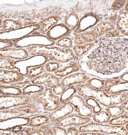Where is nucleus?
<instances>
[{
  "instance_id": "12",
  "label": "nucleus",
  "mask_w": 128,
  "mask_h": 135,
  "mask_svg": "<svg viewBox=\"0 0 128 135\" xmlns=\"http://www.w3.org/2000/svg\"><path fill=\"white\" fill-rule=\"evenodd\" d=\"M29 54L23 48L10 47L1 49V57L9 58L16 60H22L27 58Z\"/></svg>"
},
{
  "instance_id": "49",
  "label": "nucleus",
  "mask_w": 128,
  "mask_h": 135,
  "mask_svg": "<svg viewBox=\"0 0 128 135\" xmlns=\"http://www.w3.org/2000/svg\"><path fill=\"white\" fill-rule=\"evenodd\" d=\"M120 19H121V18H118V19H119V20H120Z\"/></svg>"
},
{
  "instance_id": "44",
  "label": "nucleus",
  "mask_w": 128,
  "mask_h": 135,
  "mask_svg": "<svg viewBox=\"0 0 128 135\" xmlns=\"http://www.w3.org/2000/svg\"><path fill=\"white\" fill-rule=\"evenodd\" d=\"M121 107L128 110V99L126 100L121 104Z\"/></svg>"
},
{
  "instance_id": "37",
  "label": "nucleus",
  "mask_w": 128,
  "mask_h": 135,
  "mask_svg": "<svg viewBox=\"0 0 128 135\" xmlns=\"http://www.w3.org/2000/svg\"><path fill=\"white\" fill-rule=\"evenodd\" d=\"M33 129L32 128L24 127L20 130L18 131H11L12 134L17 135H29L30 133Z\"/></svg>"
},
{
  "instance_id": "5",
  "label": "nucleus",
  "mask_w": 128,
  "mask_h": 135,
  "mask_svg": "<svg viewBox=\"0 0 128 135\" xmlns=\"http://www.w3.org/2000/svg\"><path fill=\"white\" fill-rule=\"evenodd\" d=\"M33 101L31 94L19 95H1V110H6L13 107L32 103Z\"/></svg>"
},
{
  "instance_id": "10",
  "label": "nucleus",
  "mask_w": 128,
  "mask_h": 135,
  "mask_svg": "<svg viewBox=\"0 0 128 135\" xmlns=\"http://www.w3.org/2000/svg\"><path fill=\"white\" fill-rule=\"evenodd\" d=\"M0 76L1 83L5 84H10L22 81L25 78V76L21 74L18 71L15 70L1 69Z\"/></svg>"
},
{
  "instance_id": "28",
  "label": "nucleus",
  "mask_w": 128,
  "mask_h": 135,
  "mask_svg": "<svg viewBox=\"0 0 128 135\" xmlns=\"http://www.w3.org/2000/svg\"><path fill=\"white\" fill-rule=\"evenodd\" d=\"M16 60L9 58L1 57V69L14 70L16 69L14 65Z\"/></svg>"
},
{
  "instance_id": "1",
  "label": "nucleus",
  "mask_w": 128,
  "mask_h": 135,
  "mask_svg": "<svg viewBox=\"0 0 128 135\" xmlns=\"http://www.w3.org/2000/svg\"><path fill=\"white\" fill-rule=\"evenodd\" d=\"M74 86L77 95L84 98H93L106 107L121 104L124 102L121 94L109 95L104 90L96 89L87 84H76Z\"/></svg>"
},
{
  "instance_id": "14",
  "label": "nucleus",
  "mask_w": 128,
  "mask_h": 135,
  "mask_svg": "<svg viewBox=\"0 0 128 135\" xmlns=\"http://www.w3.org/2000/svg\"><path fill=\"white\" fill-rule=\"evenodd\" d=\"M71 31L65 24L56 25L47 33L49 39L53 41L59 40L69 34Z\"/></svg>"
},
{
  "instance_id": "39",
  "label": "nucleus",
  "mask_w": 128,
  "mask_h": 135,
  "mask_svg": "<svg viewBox=\"0 0 128 135\" xmlns=\"http://www.w3.org/2000/svg\"><path fill=\"white\" fill-rule=\"evenodd\" d=\"M54 135H67V131L62 127L55 126L52 127Z\"/></svg>"
},
{
  "instance_id": "11",
  "label": "nucleus",
  "mask_w": 128,
  "mask_h": 135,
  "mask_svg": "<svg viewBox=\"0 0 128 135\" xmlns=\"http://www.w3.org/2000/svg\"><path fill=\"white\" fill-rule=\"evenodd\" d=\"M100 25L91 30L76 35L75 37L74 43L76 45H82L87 43H92L100 35L99 32Z\"/></svg>"
},
{
  "instance_id": "25",
  "label": "nucleus",
  "mask_w": 128,
  "mask_h": 135,
  "mask_svg": "<svg viewBox=\"0 0 128 135\" xmlns=\"http://www.w3.org/2000/svg\"><path fill=\"white\" fill-rule=\"evenodd\" d=\"M25 112L16 110H1V120H3L11 118L24 116L27 114Z\"/></svg>"
},
{
  "instance_id": "50",
  "label": "nucleus",
  "mask_w": 128,
  "mask_h": 135,
  "mask_svg": "<svg viewBox=\"0 0 128 135\" xmlns=\"http://www.w3.org/2000/svg\"><path fill=\"white\" fill-rule=\"evenodd\" d=\"M113 28H114V26H113Z\"/></svg>"
},
{
  "instance_id": "6",
  "label": "nucleus",
  "mask_w": 128,
  "mask_h": 135,
  "mask_svg": "<svg viewBox=\"0 0 128 135\" xmlns=\"http://www.w3.org/2000/svg\"><path fill=\"white\" fill-rule=\"evenodd\" d=\"M67 102L73 105L74 111L80 116L89 117L93 113L92 109L86 104L84 98L82 96L74 94Z\"/></svg>"
},
{
  "instance_id": "8",
  "label": "nucleus",
  "mask_w": 128,
  "mask_h": 135,
  "mask_svg": "<svg viewBox=\"0 0 128 135\" xmlns=\"http://www.w3.org/2000/svg\"><path fill=\"white\" fill-rule=\"evenodd\" d=\"M60 78L53 74L45 72L31 80L32 84L46 85V88H53L60 84Z\"/></svg>"
},
{
  "instance_id": "36",
  "label": "nucleus",
  "mask_w": 128,
  "mask_h": 135,
  "mask_svg": "<svg viewBox=\"0 0 128 135\" xmlns=\"http://www.w3.org/2000/svg\"><path fill=\"white\" fill-rule=\"evenodd\" d=\"M41 135H54L52 128L48 123L42 124L38 127Z\"/></svg>"
},
{
  "instance_id": "34",
  "label": "nucleus",
  "mask_w": 128,
  "mask_h": 135,
  "mask_svg": "<svg viewBox=\"0 0 128 135\" xmlns=\"http://www.w3.org/2000/svg\"><path fill=\"white\" fill-rule=\"evenodd\" d=\"M44 65L45 70L48 73L54 72L61 66L60 63L55 61L47 62Z\"/></svg>"
},
{
  "instance_id": "3",
  "label": "nucleus",
  "mask_w": 128,
  "mask_h": 135,
  "mask_svg": "<svg viewBox=\"0 0 128 135\" xmlns=\"http://www.w3.org/2000/svg\"><path fill=\"white\" fill-rule=\"evenodd\" d=\"M79 131L80 133L93 132L107 134L128 135V132L124 126L104 125L96 122H91L80 126Z\"/></svg>"
},
{
  "instance_id": "23",
  "label": "nucleus",
  "mask_w": 128,
  "mask_h": 135,
  "mask_svg": "<svg viewBox=\"0 0 128 135\" xmlns=\"http://www.w3.org/2000/svg\"><path fill=\"white\" fill-rule=\"evenodd\" d=\"M22 26V23L19 21L6 20H4L1 25V31L12 30L20 28Z\"/></svg>"
},
{
  "instance_id": "35",
  "label": "nucleus",
  "mask_w": 128,
  "mask_h": 135,
  "mask_svg": "<svg viewBox=\"0 0 128 135\" xmlns=\"http://www.w3.org/2000/svg\"><path fill=\"white\" fill-rule=\"evenodd\" d=\"M72 44L73 42L71 38L67 37H64L58 40L56 45L59 47L69 49L71 47Z\"/></svg>"
},
{
  "instance_id": "43",
  "label": "nucleus",
  "mask_w": 128,
  "mask_h": 135,
  "mask_svg": "<svg viewBox=\"0 0 128 135\" xmlns=\"http://www.w3.org/2000/svg\"><path fill=\"white\" fill-rule=\"evenodd\" d=\"M79 134L81 135H103L105 134L99 132H87L80 133Z\"/></svg>"
},
{
  "instance_id": "47",
  "label": "nucleus",
  "mask_w": 128,
  "mask_h": 135,
  "mask_svg": "<svg viewBox=\"0 0 128 135\" xmlns=\"http://www.w3.org/2000/svg\"><path fill=\"white\" fill-rule=\"evenodd\" d=\"M119 1H117V2H119Z\"/></svg>"
},
{
  "instance_id": "20",
  "label": "nucleus",
  "mask_w": 128,
  "mask_h": 135,
  "mask_svg": "<svg viewBox=\"0 0 128 135\" xmlns=\"http://www.w3.org/2000/svg\"><path fill=\"white\" fill-rule=\"evenodd\" d=\"M50 121L49 117L45 115H38L32 117L30 119L28 126L35 129L42 124L49 123Z\"/></svg>"
},
{
  "instance_id": "26",
  "label": "nucleus",
  "mask_w": 128,
  "mask_h": 135,
  "mask_svg": "<svg viewBox=\"0 0 128 135\" xmlns=\"http://www.w3.org/2000/svg\"><path fill=\"white\" fill-rule=\"evenodd\" d=\"M45 86L35 84H30L23 89V95H27L43 91L46 89Z\"/></svg>"
},
{
  "instance_id": "41",
  "label": "nucleus",
  "mask_w": 128,
  "mask_h": 135,
  "mask_svg": "<svg viewBox=\"0 0 128 135\" xmlns=\"http://www.w3.org/2000/svg\"><path fill=\"white\" fill-rule=\"evenodd\" d=\"M31 82L30 80H27L11 84H10V85L20 88H23L28 84H30Z\"/></svg>"
},
{
  "instance_id": "32",
  "label": "nucleus",
  "mask_w": 128,
  "mask_h": 135,
  "mask_svg": "<svg viewBox=\"0 0 128 135\" xmlns=\"http://www.w3.org/2000/svg\"><path fill=\"white\" fill-rule=\"evenodd\" d=\"M68 88L62 95L60 98V101L61 104L63 105L66 103L67 101L72 95L76 92L74 86Z\"/></svg>"
},
{
  "instance_id": "7",
  "label": "nucleus",
  "mask_w": 128,
  "mask_h": 135,
  "mask_svg": "<svg viewBox=\"0 0 128 135\" xmlns=\"http://www.w3.org/2000/svg\"><path fill=\"white\" fill-rule=\"evenodd\" d=\"M92 120L89 117H83L72 114L53 122L55 126L65 127L70 125L79 126L87 124Z\"/></svg>"
},
{
  "instance_id": "21",
  "label": "nucleus",
  "mask_w": 128,
  "mask_h": 135,
  "mask_svg": "<svg viewBox=\"0 0 128 135\" xmlns=\"http://www.w3.org/2000/svg\"><path fill=\"white\" fill-rule=\"evenodd\" d=\"M1 94L4 95H23V91L20 88L11 85L1 84Z\"/></svg>"
},
{
  "instance_id": "31",
  "label": "nucleus",
  "mask_w": 128,
  "mask_h": 135,
  "mask_svg": "<svg viewBox=\"0 0 128 135\" xmlns=\"http://www.w3.org/2000/svg\"><path fill=\"white\" fill-rule=\"evenodd\" d=\"M84 99L86 104L92 109L93 113L96 114L101 111L102 108L99 103L95 99L91 98Z\"/></svg>"
},
{
  "instance_id": "24",
  "label": "nucleus",
  "mask_w": 128,
  "mask_h": 135,
  "mask_svg": "<svg viewBox=\"0 0 128 135\" xmlns=\"http://www.w3.org/2000/svg\"><path fill=\"white\" fill-rule=\"evenodd\" d=\"M45 65L29 68L26 76L28 80H31L44 73Z\"/></svg>"
},
{
  "instance_id": "45",
  "label": "nucleus",
  "mask_w": 128,
  "mask_h": 135,
  "mask_svg": "<svg viewBox=\"0 0 128 135\" xmlns=\"http://www.w3.org/2000/svg\"><path fill=\"white\" fill-rule=\"evenodd\" d=\"M29 135H41L39 131L37 129H33Z\"/></svg>"
},
{
  "instance_id": "42",
  "label": "nucleus",
  "mask_w": 128,
  "mask_h": 135,
  "mask_svg": "<svg viewBox=\"0 0 128 135\" xmlns=\"http://www.w3.org/2000/svg\"><path fill=\"white\" fill-rule=\"evenodd\" d=\"M79 132L77 129L74 127H71L67 129V135H78Z\"/></svg>"
},
{
  "instance_id": "18",
  "label": "nucleus",
  "mask_w": 128,
  "mask_h": 135,
  "mask_svg": "<svg viewBox=\"0 0 128 135\" xmlns=\"http://www.w3.org/2000/svg\"><path fill=\"white\" fill-rule=\"evenodd\" d=\"M80 21L78 14L74 11L66 15L64 18L65 25L71 31L74 30H76L78 27Z\"/></svg>"
},
{
  "instance_id": "13",
  "label": "nucleus",
  "mask_w": 128,
  "mask_h": 135,
  "mask_svg": "<svg viewBox=\"0 0 128 135\" xmlns=\"http://www.w3.org/2000/svg\"><path fill=\"white\" fill-rule=\"evenodd\" d=\"M74 110L73 105L67 102L62 106L50 113L49 117L51 122H54L70 115Z\"/></svg>"
},
{
  "instance_id": "52",
  "label": "nucleus",
  "mask_w": 128,
  "mask_h": 135,
  "mask_svg": "<svg viewBox=\"0 0 128 135\" xmlns=\"http://www.w3.org/2000/svg\"><path fill=\"white\" fill-rule=\"evenodd\" d=\"M127 94H128V93Z\"/></svg>"
},
{
  "instance_id": "19",
  "label": "nucleus",
  "mask_w": 128,
  "mask_h": 135,
  "mask_svg": "<svg viewBox=\"0 0 128 135\" xmlns=\"http://www.w3.org/2000/svg\"><path fill=\"white\" fill-rule=\"evenodd\" d=\"M33 102L31 103L21 106L15 107L14 110L22 112L28 114H33L37 112L39 110V108L38 106L39 104L36 99L33 97Z\"/></svg>"
},
{
  "instance_id": "9",
  "label": "nucleus",
  "mask_w": 128,
  "mask_h": 135,
  "mask_svg": "<svg viewBox=\"0 0 128 135\" xmlns=\"http://www.w3.org/2000/svg\"><path fill=\"white\" fill-rule=\"evenodd\" d=\"M90 78L85 73L77 72L64 78L62 80L61 84L66 87H69L76 84H86Z\"/></svg>"
},
{
  "instance_id": "33",
  "label": "nucleus",
  "mask_w": 128,
  "mask_h": 135,
  "mask_svg": "<svg viewBox=\"0 0 128 135\" xmlns=\"http://www.w3.org/2000/svg\"><path fill=\"white\" fill-rule=\"evenodd\" d=\"M86 84L97 89H104L105 84L104 81L95 78L90 79Z\"/></svg>"
},
{
  "instance_id": "16",
  "label": "nucleus",
  "mask_w": 128,
  "mask_h": 135,
  "mask_svg": "<svg viewBox=\"0 0 128 135\" xmlns=\"http://www.w3.org/2000/svg\"><path fill=\"white\" fill-rule=\"evenodd\" d=\"M80 70V67L76 61L71 60L61 68H60L54 72L55 75L58 77L65 78Z\"/></svg>"
},
{
  "instance_id": "30",
  "label": "nucleus",
  "mask_w": 128,
  "mask_h": 135,
  "mask_svg": "<svg viewBox=\"0 0 128 135\" xmlns=\"http://www.w3.org/2000/svg\"><path fill=\"white\" fill-rule=\"evenodd\" d=\"M109 123L110 125L122 126L128 123V115L126 113L113 118L110 120Z\"/></svg>"
},
{
  "instance_id": "29",
  "label": "nucleus",
  "mask_w": 128,
  "mask_h": 135,
  "mask_svg": "<svg viewBox=\"0 0 128 135\" xmlns=\"http://www.w3.org/2000/svg\"><path fill=\"white\" fill-rule=\"evenodd\" d=\"M105 109L110 116L113 118L120 116L124 113L125 112L124 109L116 105L107 107Z\"/></svg>"
},
{
  "instance_id": "4",
  "label": "nucleus",
  "mask_w": 128,
  "mask_h": 135,
  "mask_svg": "<svg viewBox=\"0 0 128 135\" xmlns=\"http://www.w3.org/2000/svg\"><path fill=\"white\" fill-rule=\"evenodd\" d=\"M32 94L37 102L42 105L45 111H53L62 105L60 97L53 93L52 88H46L43 91Z\"/></svg>"
},
{
  "instance_id": "38",
  "label": "nucleus",
  "mask_w": 128,
  "mask_h": 135,
  "mask_svg": "<svg viewBox=\"0 0 128 135\" xmlns=\"http://www.w3.org/2000/svg\"><path fill=\"white\" fill-rule=\"evenodd\" d=\"M66 89V87L60 84L53 88L52 91L54 94L59 96L62 95Z\"/></svg>"
},
{
  "instance_id": "27",
  "label": "nucleus",
  "mask_w": 128,
  "mask_h": 135,
  "mask_svg": "<svg viewBox=\"0 0 128 135\" xmlns=\"http://www.w3.org/2000/svg\"><path fill=\"white\" fill-rule=\"evenodd\" d=\"M111 116L106 111H101L95 114L92 116L94 121L97 123L104 124L108 123L110 120Z\"/></svg>"
},
{
  "instance_id": "46",
  "label": "nucleus",
  "mask_w": 128,
  "mask_h": 135,
  "mask_svg": "<svg viewBox=\"0 0 128 135\" xmlns=\"http://www.w3.org/2000/svg\"><path fill=\"white\" fill-rule=\"evenodd\" d=\"M125 128L128 132V123L126 124Z\"/></svg>"
},
{
  "instance_id": "40",
  "label": "nucleus",
  "mask_w": 128,
  "mask_h": 135,
  "mask_svg": "<svg viewBox=\"0 0 128 135\" xmlns=\"http://www.w3.org/2000/svg\"><path fill=\"white\" fill-rule=\"evenodd\" d=\"M1 49L12 47L14 45V41L1 40Z\"/></svg>"
},
{
  "instance_id": "48",
  "label": "nucleus",
  "mask_w": 128,
  "mask_h": 135,
  "mask_svg": "<svg viewBox=\"0 0 128 135\" xmlns=\"http://www.w3.org/2000/svg\"><path fill=\"white\" fill-rule=\"evenodd\" d=\"M119 31H121V29H119Z\"/></svg>"
},
{
  "instance_id": "15",
  "label": "nucleus",
  "mask_w": 128,
  "mask_h": 135,
  "mask_svg": "<svg viewBox=\"0 0 128 135\" xmlns=\"http://www.w3.org/2000/svg\"><path fill=\"white\" fill-rule=\"evenodd\" d=\"M95 19H100L99 16L96 15L92 12L88 13L85 15L81 19L78 27L75 30V33H80L85 30L87 29L94 26L95 23L96 24L97 22H95Z\"/></svg>"
},
{
  "instance_id": "17",
  "label": "nucleus",
  "mask_w": 128,
  "mask_h": 135,
  "mask_svg": "<svg viewBox=\"0 0 128 135\" xmlns=\"http://www.w3.org/2000/svg\"><path fill=\"white\" fill-rule=\"evenodd\" d=\"M60 17L56 15L50 16L39 23L38 30L41 32H46L56 25L59 20Z\"/></svg>"
},
{
  "instance_id": "22",
  "label": "nucleus",
  "mask_w": 128,
  "mask_h": 135,
  "mask_svg": "<svg viewBox=\"0 0 128 135\" xmlns=\"http://www.w3.org/2000/svg\"><path fill=\"white\" fill-rule=\"evenodd\" d=\"M95 45L92 42L82 45H76L73 46L72 50L76 56L81 57L88 52Z\"/></svg>"
},
{
  "instance_id": "51",
  "label": "nucleus",
  "mask_w": 128,
  "mask_h": 135,
  "mask_svg": "<svg viewBox=\"0 0 128 135\" xmlns=\"http://www.w3.org/2000/svg\"><path fill=\"white\" fill-rule=\"evenodd\" d=\"M118 32V31H116V32Z\"/></svg>"
},
{
  "instance_id": "2",
  "label": "nucleus",
  "mask_w": 128,
  "mask_h": 135,
  "mask_svg": "<svg viewBox=\"0 0 128 135\" xmlns=\"http://www.w3.org/2000/svg\"><path fill=\"white\" fill-rule=\"evenodd\" d=\"M26 49L32 56H44L59 62H67L73 60L75 57L73 50L58 46L38 45L30 46Z\"/></svg>"
}]
</instances>
